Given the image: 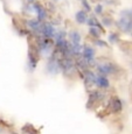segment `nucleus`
<instances>
[{
    "mask_svg": "<svg viewBox=\"0 0 132 134\" xmlns=\"http://www.w3.org/2000/svg\"><path fill=\"white\" fill-rule=\"evenodd\" d=\"M1 131H2V130H1V128H0V132H1Z\"/></svg>",
    "mask_w": 132,
    "mask_h": 134,
    "instance_id": "obj_19",
    "label": "nucleus"
},
{
    "mask_svg": "<svg viewBox=\"0 0 132 134\" xmlns=\"http://www.w3.org/2000/svg\"><path fill=\"white\" fill-rule=\"evenodd\" d=\"M89 34L91 35L92 37L98 38L101 36V34H102V29L98 28V27H90L89 28Z\"/></svg>",
    "mask_w": 132,
    "mask_h": 134,
    "instance_id": "obj_12",
    "label": "nucleus"
},
{
    "mask_svg": "<svg viewBox=\"0 0 132 134\" xmlns=\"http://www.w3.org/2000/svg\"><path fill=\"white\" fill-rule=\"evenodd\" d=\"M33 1H34V0H28V2H33Z\"/></svg>",
    "mask_w": 132,
    "mask_h": 134,
    "instance_id": "obj_18",
    "label": "nucleus"
},
{
    "mask_svg": "<svg viewBox=\"0 0 132 134\" xmlns=\"http://www.w3.org/2000/svg\"><path fill=\"white\" fill-rule=\"evenodd\" d=\"M102 24H103V26H105V27H110V26H112V19L109 16H103Z\"/></svg>",
    "mask_w": 132,
    "mask_h": 134,
    "instance_id": "obj_14",
    "label": "nucleus"
},
{
    "mask_svg": "<svg viewBox=\"0 0 132 134\" xmlns=\"http://www.w3.org/2000/svg\"><path fill=\"white\" fill-rule=\"evenodd\" d=\"M95 13H96L97 15H102L103 14V5H101V4H97L96 6H95Z\"/></svg>",
    "mask_w": 132,
    "mask_h": 134,
    "instance_id": "obj_15",
    "label": "nucleus"
},
{
    "mask_svg": "<svg viewBox=\"0 0 132 134\" xmlns=\"http://www.w3.org/2000/svg\"><path fill=\"white\" fill-rule=\"evenodd\" d=\"M119 41V35H118V33H111L110 35H109V42L110 43H116Z\"/></svg>",
    "mask_w": 132,
    "mask_h": 134,
    "instance_id": "obj_13",
    "label": "nucleus"
},
{
    "mask_svg": "<svg viewBox=\"0 0 132 134\" xmlns=\"http://www.w3.org/2000/svg\"><path fill=\"white\" fill-rule=\"evenodd\" d=\"M38 56L35 55L34 53H33L32 50H29L28 51V65H29V68H30V70H34L35 69V66L38 65Z\"/></svg>",
    "mask_w": 132,
    "mask_h": 134,
    "instance_id": "obj_9",
    "label": "nucleus"
},
{
    "mask_svg": "<svg viewBox=\"0 0 132 134\" xmlns=\"http://www.w3.org/2000/svg\"><path fill=\"white\" fill-rule=\"evenodd\" d=\"M118 28L122 29L124 33H131L132 32V19L128 16H122L119 20L117 21Z\"/></svg>",
    "mask_w": 132,
    "mask_h": 134,
    "instance_id": "obj_1",
    "label": "nucleus"
},
{
    "mask_svg": "<svg viewBox=\"0 0 132 134\" xmlns=\"http://www.w3.org/2000/svg\"><path fill=\"white\" fill-rule=\"evenodd\" d=\"M95 44L98 46V47H104V48L108 47L107 42H104V41H102V40H98V38H97L96 41H95Z\"/></svg>",
    "mask_w": 132,
    "mask_h": 134,
    "instance_id": "obj_17",
    "label": "nucleus"
},
{
    "mask_svg": "<svg viewBox=\"0 0 132 134\" xmlns=\"http://www.w3.org/2000/svg\"><path fill=\"white\" fill-rule=\"evenodd\" d=\"M87 24L90 26V27H98V28H101V29L103 30V26H101L99 25V22H98V20L96 19V16H94V15H91L90 18H88V21H87Z\"/></svg>",
    "mask_w": 132,
    "mask_h": 134,
    "instance_id": "obj_11",
    "label": "nucleus"
},
{
    "mask_svg": "<svg viewBox=\"0 0 132 134\" xmlns=\"http://www.w3.org/2000/svg\"><path fill=\"white\" fill-rule=\"evenodd\" d=\"M97 71L99 75H111L116 71L115 65L112 63H105V64H99L97 65Z\"/></svg>",
    "mask_w": 132,
    "mask_h": 134,
    "instance_id": "obj_3",
    "label": "nucleus"
},
{
    "mask_svg": "<svg viewBox=\"0 0 132 134\" xmlns=\"http://www.w3.org/2000/svg\"><path fill=\"white\" fill-rule=\"evenodd\" d=\"M96 85L103 90H107L110 87V82H109L108 77L105 75H98L97 76V83Z\"/></svg>",
    "mask_w": 132,
    "mask_h": 134,
    "instance_id": "obj_6",
    "label": "nucleus"
},
{
    "mask_svg": "<svg viewBox=\"0 0 132 134\" xmlns=\"http://www.w3.org/2000/svg\"><path fill=\"white\" fill-rule=\"evenodd\" d=\"M110 103H111L110 104L111 111H112L113 113H118L123 110V103H122V100L118 97H112L110 100Z\"/></svg>",
    "mask_w": 132,
    "mask_h": 134,
    "instance_id": "obj_5",
    "label": "nucleus"
},
{
    "mask_svg": "<svg viewBox=\"0 0 132 134\" xmlns=\"http://www.w3.org/2000/svg\"><path fill=\"white\" fill-rule=\"evenodd\" d=\"M41 34L42 36L45 37H55V34H56V29L54 27L53 24H49V22H46L41 26Z\"/></svg>",
    "mask_w": 132,
    "mask_h": 134,
    "instance_id": "obj_2",
    "label": "nucleus"
},
{
    "mask_svg": "<svg viewBox=\"0 0 132 134\" xmlns=\"http://www.w3.org/2000/svg\"><path fill=\"white\" fill-rule=\"evenodd\" d=\"M131 36H132V33H131Z\"/></svg>",
    "mask_w": 132,
    "mask_h": 134,
    "instance_id": "obj_20",
    "label": "nucleus"
},
{
    "mask_svg": "<svg viewBox=\"0 0 132 134\" xmlns=\"http://www.w3.org/2000/svg\"><path fill=\"white\" fill-rule=\"evenodd\" d=\"M69 38L72 44H81V34L78 33V30H71L69 34Z\"/></svg>",
    "mask_w": 132,
    "mask_h": 134,
    "instance_id": "obj_10",
    "label": "nucleus"
},
{
    "mask_svg": "<svg viewBox=\"0 0 132 134\" xmlns=\"http://www.w3.org/2000/svg\"><path fill=\"white\" fill-rule=\"evenodd\" d=\"M82 6H83V9H85L87 12L91 11V7H90L89 2H88L87 0H82Z\"/></svg>",
    "mask_w": 132,
    "mask_h": 134,
    "instance_id": "obj_16",
    "label": "nucleus"
},
{
    "mask_svg": "<svg viewBox=\"0 0 132 134\" xmlns=\"http://www.w3.org/2000/svg\"><path fill=\"white\" fill-rule=\"evenodd\" d=\"M33 8L35 9L36 14H38V19L40 20V21H43V20L46 19V16H47V11H46V9L43 8V7L41 6L39 2L33 4Z\"/></svg>",
    "mask_w": 132,
    "mask_h": 134,
    "instance_id": "obj_7",
    "label": "nucleus"
},
{
    "mask_svg": "<svg viewBox=\"0 0 132 134\" xmlns=\"http://www.w3.org/2000/svg\"><path fill=\"white\" fill-rule=\"evenodd\" d=\"M94 56H95L94 48L90 47V46H84L83 50H82V57L88 62V64L92 63V61H94Z\"/></svg>",
    "mask_w": 132,
    "mask_h": 134,
    "instance_id": "obj_4",
    "label": "nucleus"
},
{
    "mask_svg": "<svg viewBox=\"0 0 132 134\" xmlns=\"http://www.w3.org/2000/svg\"><path fill=\"white\" fill-rule=\"evenodd\" d=\"M75 20L78 25H84L88 21V12L85 9H81L75 14Z\"/></svg>",
    "mask_w": 132,
    "mask_h": 134,
    "instance_id": "obj_8",
    "label": "nucleus"
}]
</instances>
